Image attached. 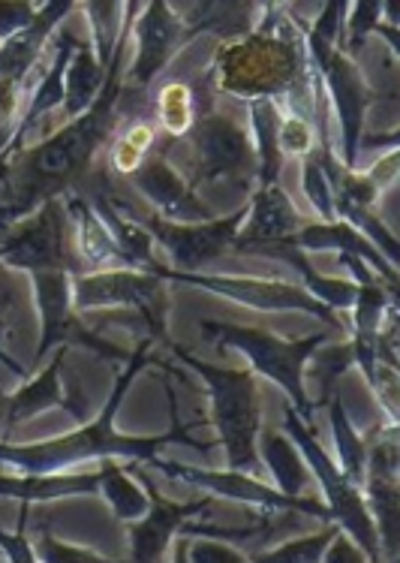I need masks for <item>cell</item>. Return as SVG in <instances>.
<instances>
[{
    "label": "cell",
    "instance_id": "9a60e30c",
    "mask_svg": "<svg viewBox=\"0 0 400 563\" xmlns=\"http://www.w3.org/2000/svg\"><path fill=\"white\" fill-rule=\"evenodd\" d=\"M133 60L126 64L124 81L148 88L151 81L193 43L190 24L169 0H145L142 12L133 15Z\"/></svg>",
    "mask_w": 400,
    "mask_h": 563
},
{
    "label": "cell",
    "instance_id": "7402d4cb",
    "mask_svg": "<svg viewBox=\"0 0 400 563\" xmlns=\"http://www.w3.org/2000/svg\"><path fill=\"white\" fill-rule=\"evenodd\" d=\"M100 492V471H57V473H27L15 476L0 473V497L19 504H52L64 497H85Z\"/></svg>",
    "mask_w": 400,
    "mask_h": 563
},
{
    "label": "cell",
    "instance_id": "4fadbf2b",
    "mask_svg": "<svg viewBox=\"0 0 400 563\" xmlns=\"http://www.w3.org/2000/svg\"><path fill=\"white\" fill-rule=\"evenodd\" d=\"M148 467L166 473L171 479H181L184 485H193L199 492L211 497H223L232 504L256 506L263 516H280V512H298V516L316 518V521H332V512L322 500L313 497H289L275 485L256 479L253 473L241 471H211V467H193V464H178V461H163L160 455L151 461Z\"/></svg>",
    "mask_w": 400,
    "mask_h": 563
},
{
    "label": "cell",
    "instance_id": "5b68a950",
    "mask_svg": "<svg viewBox=\"0 0 400 563\" xmlns=\"http://www.w3.org/2000/svg\"><path fill=\"white\" fill-rule=\"evenodd\" d=\"M199 332L205 334L220 353H226V350L241 353L251 362L253 374L271 379L277 389H284L286 401L301 416L304 426L316 428L313 426L316 404H313L308 391V362L316 346L334 338L332 329H320V332L304 334V338H280V334L265 332V329H256V325L202 320Z\"/></svg>",
    "mask_w": 400,
    "mask_h": 563
},
{
    "label": "cell",
    "instance_id": "d6986e66",
    "mask_svg": "<svg viewBox=\"0 0 400 563\" xmlns=\"http://www.w3.org/2000/svg\"><path fill=\"white\" fill-rule=\"evenodd\" d=\"M301 227H304V218H301V211L292 202V196L280 187V181L277 185L253 187V194L247 196L244 223H241L238 235L232 242V253L253 256L263 244L292 239Z\"/></svg>",
    "mask_w": 400,
    "mask_h": 563
},
{
    "label": "cell",
    "instance_id": "277c9868",
    "mask_svg": "<svg viewBox=\"0 0 400 563\" xmlns=\"http://www.w3.org/2000/svg\"><path fill=\"white\" fill-rule=\"evenodd\" d=\"M171 356L202 379L205 395L211 398V422L218 431L229 471L253 473L259 464V431H263V395L251 368H223L205 358L193 356L175 341L166 344Z\"/></svg>",
    "mask_w": 400,
    "mask_h": 563
},
{
    "label": "cell",
    "instance_id": "8fae6325",
    "mask_svg": "<svg viewBox=\"0 0 400 563\" xmlns=\"http://www.w3.org/2000/svg\"><path fill=\"white\" fill-rule=\"evenodd\" d=\"M24 277L31 284L36 317H40V344L34 350V365H40L55 346H79L109 362L130 358L124 346L105 341L85 325L81 313L73 305V277L76 275H69L64 268H46V272H31Z\"/></svg>",
    "mask_w": 400,
    "mask_h": 563
},
{
    "label": "cell",
    "instance_id": "83f0119b",
    "mask_svg": "<svg viewBox=\"0 0 400 563\" xmlns=\"http://www.w3.org/2000/svg\"><path fill=\"white\" fill-rule=\"evenodd\" d=\"M97 495L103 497L112 516L124 525L145 516L151 506L148 488L142 485L138 476L133 479L121 461H100V492Z\"/></svg>",
    "mask_w": 400,
    "mask_h": 563
},
{
    "label": "cell",
    "instance_id": "e0dca14e",
    "mask_svg": "<svg viewBox=\"0 0 400 563\" xmlns=\"http://www.w3.org/2000/svg\"><path fill=\"white\" fill-rule=\"evenodd\" d=\"M142 485L148 488L151 506L148 512L136 521L126 525V542H130V561L136 563H154L166 561L171 542L178 537V530L187 518H205L214 506V497H196V500H169L163 497L151 479H145V473L136 471Z\"/></svg>",
    "mask_w": 400,
    "mask_h": 563
},
{
    "label": "cell",
    "instance_id": "8d00e7d4",
    "mask_svg": "<svg viewBox=\"0 0 400 563\" xmlns=\"http://www.w3.org/2000/svg\"><path fill=\"white\" fill-rule=\"evenodd\" d=\"M184 561L190 563H244L251 561V554L241 552L235 542L218 540V537H193L187 545Z\"/></svg>",
    "mask_w": 400,
    "mask_h": 563
},
{
    "label": "cell",
    "instance_id": "7a4b0ae2",
    "mask_svg": "<svg viewBox=\"0 0 400 563\" xmlns=\"http://www.w3.org/2000/svg\"><path fill=\"white\" fill-rule=\"evenodd\" d=\"M151 346H154V338H142L138 341L136 350L126 358L124 371L114 379L103 410L93 413V419L81 422L79 428H73L69 434L36 440V443H7V440H0V464L27 473H57L76 471V467L91 464V461H130V464H145L148 467L151 461L157 459L163 449L171 446V443H184V446L208 452L211 443L190 438L199 422H181L178 398H175V389H171L169 383H166V395H169L171 428L166 434L133 438V434H124V431L114 428L118 410H121V404H124V398L133 389L138 374L148 368V365H160L157 358H151Z\"/></svg>",
    "mask_w": 400,
    "mask_h": 563
},
{
    "label": "cell",
    "instance_id": "603a6c76",
    "mask_svg": "<svg viewBox=\"0 0 400 563\" xmlns=\"http://www.w3.org/2000/svg\"><path fill=\"white\" fill-rule=\"evenodd\" d=\"M253 256H268V260H277V263H286L289 268H296L301 280H304V289H308L313 299H320L322 305H329L332 311L346 313L353 308L355 301V280L349 277H329L320 275L313 265H310L308 253L298 251L292 239H280V242L263 244Z\"/></svg>",
    "mask_w": 400,
    "mask_h": 563
},
{
    "label": "cell",
    "instance_id": "6da1fadb",
    "mask_svg": "<svg viewBox=\"0 0 400 563\" xmlns=\"http://www.w3.org/2000/svg\"><path fill=\"white\" fill-rule=\"evenodd\" d=\"M133 15L136 0H126L124 27L112 48L103 91L97 93V100L48 139L0 161V235L27 214H34L40 206H46L48 199L73 194L85 181V175L91 173L93 157L112 139L118 126V103L126 85V58L133 48Z\"/></svg>",
    "mask_w": 400,
    "mask_h": 563
},
{
    "label": "cell",
    "instance_id": "b9f144b4",
    "mask_svg": "<svg viewBox=\"0 0 400 563\" xmlns=\"http://www.w3.org/2000/svg\"><path fill=\"white\" fill-rule=\"evenodd\" d=\"M322 563H367L365 552L355 545L343 530H337L332 537V542L325 545V554H322Z\"/></svg>",
    "mask_w": 400,
    "mask_h": 563
},
{
    "label": "cell",
    "instance_id": "8992f818",
    "mask_svg": "<svg viewBox=\"0 0 400 563\" xmlns=\"http://www.w3.org/2000/svg\"><path fill=\"white\" fill-rule=\"evenodd\" d=\"M296 24L301 27V40L308 46L310 64L316 69V76H320L322 93H325V100L334 109V121H337V148L334 151H337V161L346 169H358V157H362L358 145H362L367 112H370V106L377 100V91H374L365 69L355 64L349 52H343L341 46H334L329 40L308 34L301 19H296Z\"/></svg>",
    "mask_w": 400,
    "mask_h": 563
},
{
    "label": "cell",
    "instance_id": "bcb514c9",
    "mask_svg": "<svg viewBox=\"0 0 400 563\" xmlns=\"http://www.w3.org/2000/svg\"><path fill=\"white\" fill-rule=\"evenodd\" d=\"M0 558H3V552H0Z\"/></svg>",
    "mask_w": 400,
    "mask_h": 563
},
{
    "label": "cell",
    "instance_id": "7c38bea8",
    "mask_svg": "<svg viewBox=\"0 0 400 563\" xmlns=\"http://www.w3.org/2000/svg\"><path fill=\"white\" fill-rule=\"evenodd\" d=\"M0 263L22 275L46 272V268H64L69 275L88 272L73 247L64 196L48 199L46 206H40L34 214H27L0 235Z\"/></svg>",
    "mask_w": 400,
    "mask_h": 563
},
{
    "label": "cell",
    "instance_id": "52a82bcc",
    "mask_svg": "<svg viewBox=\"0 0 400 563\" xmlns=\"http://www.w3.org/2000/svg\"><path fill=\"white\" fill-rule=\"evenodd\" d=\"M193 148V175L190 185L199 190L208 187H232L238 199H247L256 187V148L244 121L223 109H211L196 115L193 126L184 133Z\"/></svg>",
    "mask_w": 400,
    "mask_h": 563
},
{
    "label": "cell",
    "instance_id": "ffe728a7",
    "mask_svg": "<svg viewBox=\"0 0 400 563\" xmlns=\"http://www.w3.org/2000/svg\"><path fill=\"white\" fill-rule=\"evenodd\" d=\"M79 0H43L36 10L34 22L24 31H19L10 40L0 43V79H10L24 85L27 76L40 67L43 52L48 48V40L55 36L57 24L76 10Z\"/></svg>",
    "mask_w": 400,
    "mask_h": 563
},
{
    "label": "cell",
    "instance_id": "ac0fdd59",
    "mask_svg": "<svg viewBox=\"0 0 400 563\" xmlns=\"http://www.w3.org/2000/svg\"><path fill=\"white\" fill-rule=\"evenodd\" d=\"M126 178L142 194V199L148 202L151 211L160 214V218L178 220V223L218 218L214 208L199 196V190L190 185V178H184L171 166L166 154H148Z\"/></svg>",
    "mask_w": 400,
    "mask_h": 563
},
{
    "label": "cell",
    "instance_id": "f6af8a7d",
    "mask_svg": "<svg viewBox=\"0 0 400 563\" xmlns=\"http://www.w3.org/2000/svg\"><path fill=\"white\" fill-rule=\"evenodd\" d=\"M40 3H43V0H36V7H40Z\"/></svg>",
    "mask_w": 400,
    "mask_h": 563
},
{
    "label": "cell",
    "instance_id": "30bf717a",
    "mask_svg": "<svg viewBox=\"0 0 400 563\" xmlns=\"http://www.w3.org/2000/svg\"><path fill=\"white\" fill-rule=\"evenodd\" d=\"M284 428L286 434L292 438V443L298 446V452H301V459L308 464L310 476L320 485L322 504L329 506L332 521L341 525L343 533L365 552L367 561H382L377 528H374V518L367 512L362 488L343 476V471L337 467V461L322 449L320 438H316V428L304 426L301 416H298L292 407H286Z\"/></svg>",
    "mask_w": 400,
    "mask_h": 563
},
{
    "label": "cell",
    "instance_id": "d6a6232c",
    "mask_svg": "<svg viewBox=\"0 0 400 563\" xmlns=\"http://www.w3.org/2000/svg\"><path fill=\"white\" fill-rule=\"evenodd\" d=\"M301 190L308 196L310 208L320 214V220H337L332 181H329V173H325L316 148L310 151L308 157H301Z\"/></svg>",
    "mask_w": 400,
    "mask_h": 563
},
{
    "label": "cell",
    "instance_id": "cb8c5ba5",
    "mask_svg": "<svg viewBox=\"0 0 400 563\" xmlns=\"http://www.w3.org/2000/svg\"><path fill=\"white\" fill-rule=\"evenodd\" d=\"M244 103H247V130H251L253 148H256V187L277 185L286 161L280 142H277L284 106L268 97H256V100H244Z\"/></svg>",
    "mask_w": 400,
    "mask_h": 563
},
{
    "label": "cell",
    "instance_id": "3957f363",
    "mask_svg": "<svg viewBox=\"0 0 400 563\" xmlns=\"http://www.w3.org/2000/svg\"><path fill=\"white\" fill-rule=\"evenodd\" d=\"M211 81L220 93L238 100L268 97L286 112L313 121L320 112V76L292 15H280L275 27L256 24L251 34L223 40L211 60Z\"/></svg>",
    "mask_w": 400,
    "mask_h": 563
},
{
    "label": "cell",
    "instance_id": "d590c367",
    "mask_svg": "<svg viewBox=\"0 0 400 563\" xmlns=\"http://www.w3.org/2000/svg\"><path fill=\"white\" fill-rule=\"evenodd\" d=\"M34 554H36V561H43V563H103V561H109V558L97 552V549H88V545H73V542H60L57 537H52L46 528L36 530Z\"/></svg>",
    "mask_w": 400,
    "mask_h": 563
},
{
    "label": "cell",
    "instance_id": "4316f807",
    "mask_svg": "<svg viewBox=\"0 0 400 563\" xmlns=\"http://www.w3.org/2000/svg\"><path fill=\"white\" fill-rule=\"evenodd\" d=\"M105 69L109 67L97 60L91 43H79L73 48L67 73H64V106H60L64 121L81 115L97 100V93L103 91Z\"/></svg>",
    "mask_w": 400,
    "mask_h": 563
},
{
    "label": "cell",
    "instance_id": "4dcf8cb0",
    "mask_svg": "<svg viewBox=\"0 0 400 563\" xmlns=\"http://www.w3.org/2000/svg\"><path fill=\"white\" fill-rule=\"evenodd\" d=\"M341 530L337 521H322V528L316 533H304L296 540L280 542L271 549H259L251 554L253 563H322L325 545L332 542V537Z\"/></svg>",
    "mask_w": 400,
    "mask_h": 563
},
{
    "label": "cell",
    "instance_id": "f35d334b",
    "mask_svg": "<svg viewBox=\"0 0 400 563\" xmlns=\"http://www.w3.org/2000/svg\"><path fill=\"white\" fill-rule=\"evenodd\" d=\"M19 277L22 272H12L10 265L0 263V344H10L12 320L19 311Z\"/></svg>",
    "mask_w": 400,
    "mask_h": 563
},
{
    "label": "cell",
    "instance_id": "d4e9b609",
    "mask_svg": "<svg viewBox=\"0 0 400 563\" xmlns=\"http://www.w3.org/2000/svg\"><path fill=\"white\" fill-rule=\"evenodd\" d=\"M259 12H263V0H199L187 24L190 34H214L220 40H235V36L251 34L259 24Z\"/></svg>",
    "mask_w": 400,
    "mask_h": 563
},
{
    "label": "cell",
    "instance_id": "e575fe53",
    "mask_svg": "<svg viewBox=\"0 0 400 563\" xmlns=\"http://www.w3.org/2000/svg\"><path fill=\"white\" fill-rule=\"evenodd\" d=\"M277 142H280L284 157H308L310 151L316 148V142H320V124L313 118L296 115V112H286L284 109Z\"/></svg>",
    "mask_w": 400,
    "mask_h": 563
},
{
    "label": "cell",
    "instance_id": "1f68e13d",
    "mask_svg": "<svg viewBox=\"0 0 400 563\" xmlns=\"http://www.w3.org/2000/svg\"><path fill=\"white\" fill-rule=\"evenodd\" d=\"M157 118L160 126L175 139H184V133L196 121L193 91L184 81H166L157 93Z\"/></svg>",
    "mask_w": 400,
    "mask_h": 563
},
{
    "label": "cell",
    "instance_id": "5bb4252c",
    "mask_svg": "<svg viewBox=\"0 0 400 563\" xmlns=\"http://www.w3.org/2000/svg\"><path fill=\"white\" fill-rule=\"evenodd\" d=\"M244 214H247V199L223 218L196 220V223H178V220H166L154 211L151 214L136 211L138 223L148 230L154 244L169 256V268H178V272H205L208 265L218 263L223 253L232 251Z\"/></svg>",
    "mask_w": 400,
    "mask_h": 563
},
{
    "label": "cell",
    "instance_id": "836d02e7",
    "mask_svg": "<svg viewBox=\"0 0 400 563\" xmlns=\"http://www.w3.org/2000/svg\"><path fill=\"white\" fill-rule=\"evenodd\" d=\"M382 22V0H353L343 24V52H362Z\"/></svg>",
    "mask_w": 400,
    "mask_h": 563
},
{
    "label": "cell",
    "instance_id": "9c48e42d",
    "mask_svg": "<svg viewBox=\"0 0 400 563\" xmlns=\"http://www.w3.org/2000/svg\"><path fill=\"white\" fill-rule=\"evenodd\" d=\"M154 275L166 277L169 284H184L199 292H211L218 299L235 301L241 308L263 313H308L320 320L325 329L346 338V322L337 311L320 299H313L301 284L277 280V277H251V275H220V272H178L169 265L157 263L151 268Z\"/></svg>",
    "mask_w": 400,
    "mask_h": 563
},
{
    "label": "cell",
    "instance_id": "f546056e",
    "mask_svg": "<svg viewBox=\"0 0 400 563\" xmlns=\"http://www.w3.org/2000/svg\"><path fill=\"white\" fill-rule=\"evenodd\" d=\"M81 10L88 19V31H91V48L97 60L109 67L112 48L121 36L126 19V0H81Z\"/></svg>",
    "mask_w": 400,
    "mask_h": 563
},
{
    "label": "cell",
    "instance_id": "44dd1931",
    "mask_svg": "<svg viewBox=\"0 0 400 563\" xmlns=\"http://www.w3.org/2000/svg\"><path fill=\"white\" fill-rule=\"evenodd\" d=\"M292 244L304 253H349V256H358V260H365L391 289H398V263L386 260V256H382L374 244L367 242L362 232L353 230L346 220H313V223L304 220V227L292 235Z\"/></svg>",
    "mask_w": 400,
    "mask_h": 563
},
{
    "label": "cell",
    "instance_id": "74e56055",
    "mask_svg": "<svg viewBox=\"0 0 400 563\" xmlns=\"http://www.w3.org/2000/svg\"><path fill=\"white\" fill-rule=\"evenodd\" d=\"M349 3H353V0H325V7L320 10V15L310 24H304V31L343 48V24H346Z\"/></svg>",
    "mask_w": 400,
    "mask_h": 563
},
{
    "label": "cell",
    "instance_id": "f1b7e54d",
    "mask_svg": "<svg viewBox=\"0 0 400 563\" xmlns=\"http://www.w3.org/2000/svg\"><path fill=\"white\" fill-rule=\"evenodd\" d=\"M325 407H329V422H332L334 446H337V459L334 461H337V467L343 471V476L362 488L367 464V438L358 434V428L353 426V419L346 416V407H343L337 391L325 401Z\"/></svg>",
    "mask_w": 400,
    "mask_h": 563
},
{
    "label": "cell",
    "instance_id": "60d3db41",
    "mask_svg": "<svg viewBox=\"0 0 400 563\" xmlns=\"http://www.w3.org/2000/svg\"><path fill=\"white\" fill-rule=\"evenodd\" d=\"M36 10V0H0V43L34 22Z\"/></svg>",
    "mask_w": 400,
    "mask_h": 563
},
{
    "label": "cell",
    "instance_id": "484cf974",
    "mask_svg": "<svg viewBox=\"0 0 400 563\" xmlns=\"http://www.w3.org/2000/svg\"><path fill=\"white\" fill-rule=\"evenodd\" d=\"M256 452H259V461H263L271 479H275V488H280L284 495L301 497L304 488L310 483V471L301 452L292 443L289 434H280V431H259V443H256Z\"/></svg>",
    "mask_w": 400,
    "mask_h": 563
},
{
    "label": "cell",
    "instance_id": "ee69618b",
    "mask_svg": "<svg viewBox=\"0 0 400 563\" xmlns=\"http://www.w3.org/2000/svg\"><path fill=\"white\" fill-rule=\"evenodd\" d=\"M0 365H3V368L10 371L12 377H19V379H27V377H31V371L24 368L22 362H19V358L12 356L10 350H7V344H0Z\"/></svg>",
    "mask_w": 400,
    "mask_h": 563
},
{
    "label": "cell",
    "instance_id": "7bdbcfd3",
    "mask_svg": "<svg viewBox=\"0 0 400 563\" xmlns=\"http://www.w3.org/2000/svg\"><path fill=\"white\" fill-rule=\"evenodd\" d=\"M151 151H142L136 148L133 142L126 136H118V142H114V148H112V166H114V173H121V175H130L133 169H136L138 163L145 161L148 157Z\"/></svg>",
    "mask_w": 400,
    "mask_h": 563
},
{
    "label": "cell",
    "instance_id": "2e32d148",
    "mask_svg": "<svg viewBox=\"0 0 400 563\" xmlns=\"http://www.w3.org/2000/svg\"><path fill=\"white\" fill-rule=\"evenodd\" d=\"M69 346H55L48 353V365L43 371H36L27 379H22V386L10 395H0V428L10 431L15 426L31 422L40 413L48 410H67L76 419L85 416V398L81 391L73 386L69 389L64 383V365H67Z\"/></svg>",
    "mask_w": 400,
    "mask_h": 563
},
{
    "label": "cell",
    "instance_id": "ba28073f",
    "mask_svg": "<svg viewBox=\"0 0 400 563\" xmlns=\"http://www.w3.org/2000/svg\"><path fill=\"white\" fill-rule=\"evenodd\" d=\"M76 311H136L154 344H169V280L148 268H100L73 277Z\"/></svg>",
    "mask_w": 400,
    "mask_h": 563
},
{
    "label": "cell",
    "instance_id": "ab89813d",
    "mask_svg": "<svg viewBox=\"0 0 400 563\" xmlns=\"http://www.w3.org/2000/svg\"><path fill=\"white\" fill-rule=\"evenodd\" d=\"M27 516H31V504H22L19 530H15V533H7V530L0 528V552H3V561L36 563L34 542L27 537Z\"/></svg>",
    "mask_w": 400,
    "mask_h": 563
}]
</instances>
